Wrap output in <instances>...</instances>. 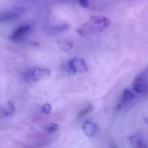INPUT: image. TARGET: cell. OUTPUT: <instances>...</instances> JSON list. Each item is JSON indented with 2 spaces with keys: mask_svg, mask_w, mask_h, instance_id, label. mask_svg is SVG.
I'll return each mask as SVG.
<instances>
[{
  "mask_svg": "<svg viewBox=\"0 0 148 148\" xmlns=\"http://www.w3.org/2000/svg\"><path fill=\"white\" fill-rule=\"evenodd\" d=\"M31 29L29 25H25L16 28L10 35L9 38L15 42H22Z\"/></svg>",
  "mask_w": 148,
  "mask_h": 148,
  "instance_id": "8992f818",
  "label": "cell"
},
{
  "mask_svg": "<svg viewBox=\"0 0 148 148\" xmlns=\"http://www.w3.org/2000/svg\"><path fill=\"white\" fill-rule=\"evenodd\" d=\"M53 29L55 32H62V31L63 32L68 29V27L67 25H60L55 27Z\"/></svg>",
  "mask_w": 148,
  "mask_h": 148,
  "instance_id": "9a60e30c",
  "label": "cell"
},
{
  "mask_svg": "<svg viewBox=\"0 0 148 148\" xmlns=\"http://www.w3.org/2000/svg\"><path fill=\"white\" fill-rule=\"evenodd\" d=\"M130 141L136 148H146L145 144L143 143V136L141 133H136L132 135L129 138Z\"/></svg>",
  "mask_w": 148,
  "mask_h": 148,
  "instance_id": "ba28073f",
  "label": "cell"
},
{
  "mask_svg": "<svg viewBox=\"0 0 148 148\" xmlns=\"http://www.w3.org/2000/svg\"><path fill=\"white\" fill-rule=\"evenodd\" d=\"M42 112L45 114H49L52 110L51 106L49 103H46L42 106L41 108Z\"/></svg>",
  "mask_w": 148,
  "mask_h": 148,
  "instance_id": "5bb4252c",
  "label": "cell"
},
{
  "mask_svg": "<svg viewBox=\"0 0 148 148\" xmlns=\"http://www.w3.org/2000/svg\"><path fill=\"white\" fill-rule=\"evenodd\" d=\"M97 128V125L94 123L90 121H86L83 125V130L87 136L90 137L96 133Z\"/></svg>",
  "mask_w": 148,
  "mask_h": 148,
  "instance_id": "52a82bcc",
  "label": "cell"
},
{
  "mask_svg": "<svg viewBox=\"0 0 148 148\" xmlns=\"http://www.w3.org/2000/svg\"><path fill=\"white\" fill-rule=\"evenodd\" d=\"M145 123H146V124H148V119H145Z\"/></svg>",
  "mask_w": 148,
  "mask_h": 148,
  "instance_id": "e0dca14e",
  "label": "cell"
},
{
  "mask_svg": "<svg viewBox=\"0 0 148 148\" xmlns=\"http://www.w3.org/2000/svg\"><path fill=\"white\" fill-rule=\"evenodd\" d=\"M94 110V106L92 104H90L86 108L82 110L78 114L79 117H83L88 114L91 113Z\"/></svg>",
  "mask_w": 148,
  "mask_h": 148,
  "instance_id": "7c38bea8",
  "label": "cell"
},
{
  "mask_svg": "<svg viewBox=\"0 0 148 148\" xmlns=\"http://www.w3.org/2000/svg\"><path fill=\"white\" fill-rule=\"evenodd\" d=\"M110 20L103 16H93L89 21L79 29V34L84 35L86 33L100 31L108 27L110 24Z\"/></svg>",
  "mask_w": 148,
  "mask_h": 148,
  "instance_id": "6da1fadb",
  "label": "cell"
},
{
  "mask_svg": "<svg viewBox=\"0 0 148 148\" xmlns=\"http://www.w3.org/2000/svg\"><path fill=\"white\" fill-rule=\"evenodd\" d=\"M134 98H135V95L131 92L129 90L127 89H125L124 90L123 92V97H122V100L124 103L132 100Z\"/></svg>",
  "mask_w": 148,
  "mask_h": 148,
  "instance_id": "8fae6325",
  "label": "cell"
},
{
  "mask_svg": "<svg viewBox=\"0 0 148 148\" xmlns=\"http://www.w3.org/2000/svg\"><path fill=\"white\" fill-rule=\"evenodd\" d=\"M15 111V107L13 104L11 102H8L4 105L1 108V114L5 116H9L12 115Z\"/></svg>",
  "mask_w": 148,
  "mask_h": 148,
  "instance_id": "9c48e42d",
  "label": "cell"
},
{
  "mask_svg": "<svg viewBox=\"0 0 148 148\" xmlns=\"http://www.w3.org/2000/svg\"><path fill=\"white\" fill-rule=\"evenodd\" d=\"M51 75L49 70L45 68H38L27 72L25 75V78L27 81H38Z\"/></svg>",
  "mask_w": 148,
  "mask_h": 148,
  "instance_id": "7a4b0ae2",
  "label": "cell"
},
{
  "mask_svg": "<svg viewBox=\"0 0 148 148\" xmlns=\"http://www.w3.org/2000/svg\"><path fill=\"white\" fill-rule=\"evenodd\" d=\"M79 5L82 7L86 8L89 5V1L88 0H79Z\"/></svg>",
  "mask_w": 148,
  "mask_h": 148,
  "instance_id": "2e32d148",
  "label": "cell"
},
{
  "mask_svg": "<svg viewBox=\"0 0 148 148\" xmlns=\"http://www.w3.org/2000/svg\"><path fill=\"white\" fill-rule=\"evenodd\" d=\"M145 72L136 77L133 83L134 90L138 93H144L148 89V78Z\"/></svg>",
  "mask_w": 148,
  "mask_h": 148,
  "instance_id": "3957f363",
  "label": "cell"
},
{
  "mask_svg": "<svg viewBox=\"0 0 148 148\" xmlns=\"http://www.w3.org/2000/svg\"><path fill=\"white\" fill-rule=\"evenodd\" d=\"M68 67L72 73L86 72L88 68L87 64L84 59L74 58L69 60Z\"/></svg>",
  "mask_w": 148,
  "mask_h": 148,
  "instance_id": "277c9868",
  "label": "cell"
},
{
  "mask_svg": "<svg viewBox=\"0 0 148 148\" xmlns=\"http://www.w3.org/2000/svg\"><path fill=\"white\" fill-rule=\"evenodd\" d=\"M25 9L22 7H15L12 8L1 16L0 21L1 22H8L15 19L23 15Z\"/></svg>",
  "mask_w": 148,
  "mask_h": 148,
  "instance_id": "5b68a950",
  "label": "cell"
},
{
  "mask_svg": "<svg viewBox=\"0 0 148 148\" xmlns=\"http://www.w3.org/2000/svg\"><path fill=\"white\" fill-rule=\"evenodd\" d=\"M59 125L57 123H51L47 126L46 131L48 133H53L58 130V129Z\"/></svg>",
  "mask_w": 148,
  "mask_h": 148,
  "instance_id": "4fadbf2b",
  "label": "cell"
},
{
  "mask_svg": "<svg viewBox=\"0 0 148 148\" xmlns=\"http://www.w3.org/2000/svg\"><path fill=\"white\" fill-rule=\"evenodd\" d=\"M57 44L60 50L64 51H68L73 47V45L71 43L66 40H59L57 42Z\"/></svg>",
  "mask_w": 148,
  "mask_h": 148,
  "instance_id": "30bf717a",
  "label": "cell"
}]
</instances>
